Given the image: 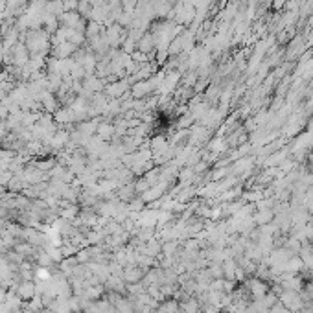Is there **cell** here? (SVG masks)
I'll return each instance as SVG.
<instances>
[{"instance_id":"cell-1","label":"cell","mask_w":313,"mask_h":313,"mask_svg":"<svg viewBox=\"0 0 313 313\" xmlns=\"http://www.w3.org/2000/svg\"><path fill=\"white\" fill-rule=\"evenodd\" d=\"M17 293H19V297L21 299H33L35 297V285H33V282H29V280H26V282H22L21 285H19V289H17Z\"/></svg>"},{"instance_id":"cell-3","label":"cell","mask_w":313,"mask_h":313,"mask_svg":"<svg viewBox=\"0 0 313 313\" xmlns=\"http://www.w3.org/2000/svg\"><path fill=\"white\" fill-rule=\"evenodd\" d=\"M271 219H273V212L271 210H262L258 216H256V221H258L260 225H267Z\"/></svg>"},{"instance_id":"cell-2","label":"cell","mask_w":313,"mask_h":313,"mask_svg":"<svg viewBox=\"0 0 313 313\" xmlns=\"http://www.w3.org/2000/svg\"><path fill=\"white\" fill-rule=\"evenodd\" d=\"M142 277H144V271L142 269H127L125 271L124 280H127L129 284H137V282L142 280Z\"/></svg>"},{"instance_id":"cell-4","label":"cell","mask_w":313,"mask_h":313,"mask_svg":"<svg viewBox=\"0 0 313 313\" xmlns=\"http://www.w3.org/2000/svg\"><path fill=\"white\" fill-rule=\"evenodd\" d=\"M182 313H199V304H197L196 300H188V302H184V306H182Z\"/></svg>"}]
</instances>
